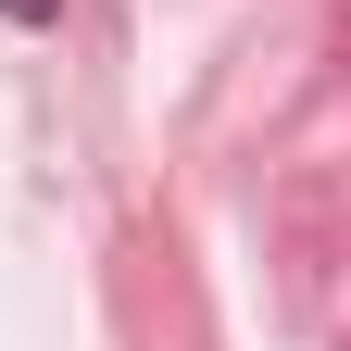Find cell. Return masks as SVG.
<instances>
[{
    "mask_svg": "<svg viewBox=\"0 0 351 351\" xmlns=\"http://www.w3.org/2000/svg\"><path fill=\"white\" fill-rule=\"evenodd\" d=\"M0 13H25V25H51V13H63V0H0Z\"/></svg>",
    "mask_w": 351,
    "mask_h": 351,
    "instance_id": "1",
    "label": "cell"
}]
</instances>
